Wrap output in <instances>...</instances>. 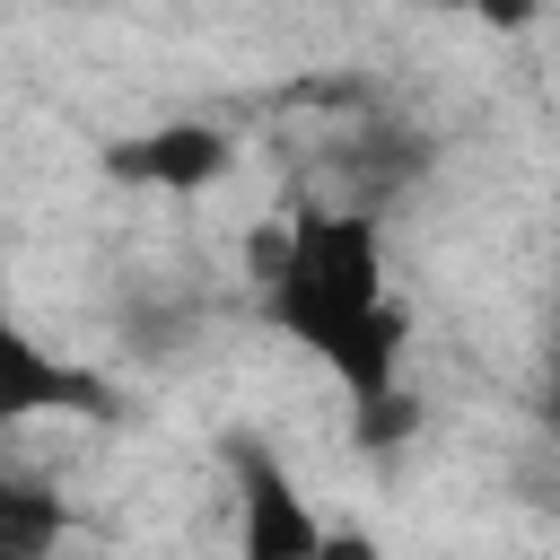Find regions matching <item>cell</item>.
I'll list each match as a JSON object with an SVG mask.
<instances>
[{
  "mask_svg": "<svg viewBox=\"0 0 560 560\" xmlns=\"http://www.w3.org/2000/svg\"><path fill=\"white\" fill-rule=\"evenodd\" d=\"M551 376H560V298H551Z\"/></svg>",
  "mask_w": 560,
  "mask_h": 560,
  "instance_id": "7",
  "label": "cell"
},
{
  "mask_svg": "<svg viewBox=\"0 0 560 560\" xmlns=\"http://www.w3.org/2000/svg\"><path fill=\"white\" fill-rule=\"evenodd\" d=\"M52 411H79V420H105L114 411V394L79 368V359H61V350H44L9 306H0V429H26V420H52Z\"/></svg>",
  "mask_w": 560,
  "mask_h": 560,
  "instance_id": "2",
  "label": "cell"
},
{
  "mask_svg": "<svg viewBox=\"0 0 560 560\" xmlns=\"http://www.w3.org/2000/svg\"><path fill=\"white\" fill-rule=\"evenodd\" d=\"M105 166L114 175H131V184H210L219 166H228V140L210 131V122H166V131H149V140H131V149H105Z\"/></svg>",
  "mask_w": 560,
  "mask_h": 560,
  "instance_id": "4",
  "label": "cell"
},
{
  "mask_svg": "<svg viewBox=\"0 0 560 560\" xmlns=\"http://www.w3.org/2000/svg\"><path fill=\"white\" fill-rule=\"evenodd\" d=\"M52 542H61V499L0 472V551H52Z\"/></svg>",
  "mask_w": 560,
  "mask_h": 560,
  "instance_id": "5",
  "label": "cell"
},
{
  "mask_svg": "<svg viewBox=\"0 0 560 560\" xmlns=\"http://www.w3.org/2000/svg\"><path fill=\"white\" fill-rule=\"evenodd\" d=\"M455 9H472L481 26H499V35H516V26H534L551 0H455Z\"/></svg>",
  "mask_w": 560,
  "mask_h": 560,
  "instance_id": "6",
  "label": "cell"
},
{
  "mask_svg": "<svg viewBox=\"0 0 560 560\" xmlns=\"http://www.w3.org/2000/svg\"><path fill=\"white\" fill-rule=\"evenodd\" d=\"M228 464H236V499H245V525H236V542H245V560H306V551H324V525L306 516V499H298V481L280 472V455L271 446H254V438H228Z\"/></svg>",
  "mask_w": 560,
  "mask_h": 560,
  "instance_id": "3",
  "label": "cell"
},
{
  "mask_svg": "<svg viewBox=\"0 0 560 560\" xmlns=\"http://www.w3.org/2000/svg\"><path fill=\"white\" fill-rule=\"evenodd\" d=\"M262 315L350 385L368 429H394V385H402V306L385 280V236L376 210L359 201H298L289 228L262 236Z\"/></svg>",
  "mask_w": 560,
  "mask_h": 560,
  "instance_id": "1",
  "label": "cell"
}]
</instances>
